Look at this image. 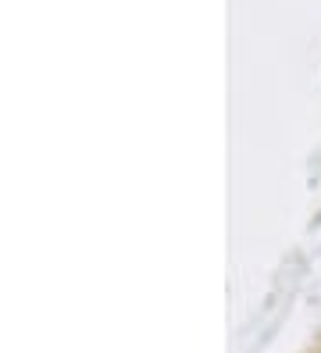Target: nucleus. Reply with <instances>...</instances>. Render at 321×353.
<instances>
[]
</instances>
